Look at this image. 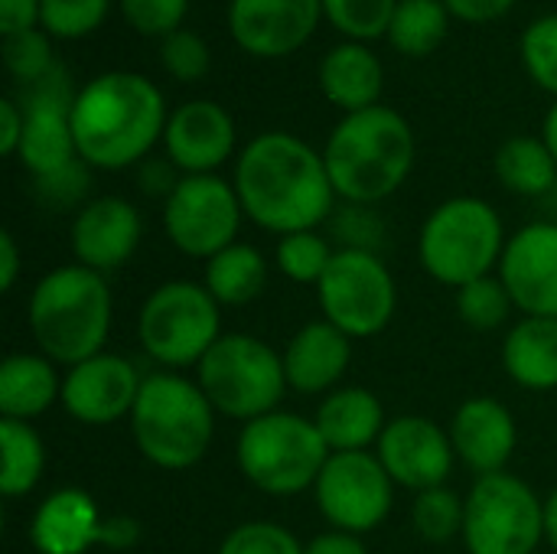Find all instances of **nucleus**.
<instances>
[{"label":"nucleus","mask_w":557,"mask_h":554,"mask_svg":"<svg viewBox=\"0 0 557 554\" xmlns=\"http://www.w3.org/2000/svg\"><path fill=\"white\" fill-rule=\"evenodd\" d=\"M235 193L245 216L274 232H313L336 212V189L323 153L287 131L248 140L235 163Z\"/></svg>","instance_id":"obj_1"},{"label":"nucleus","mask_w":557,"mask_h":554,"mask_svg":"<svg viewBox=\"0 0 557 554\" xmlns=\"http://www.w3.org/2000/svg\"><path fill=\"white\" fill-rule=\"evenodd\" d=\"M166 118L163 95L147 75L101 72L72 101L75 150L88 167L124 170L163 140Z\"/></svg>","instance_id":"obj_2"},{"label":"nucleus","mask_w":557,"mask_h":554,"mask_svg":"<svg viewBox=\"0 0 557 554\" xmlns=\"http://www.w3.org/2000/svg\"><path fill=\"white\" fill-rule=\"evenodd\" d=\"M414 153L418 144L411 124L385 104L346 114L323 147L336 196L359 206L388 199L408 180Z\"/></svg>","instance_id":"obj_3"},{"label":"nucleus","mask_w":557,"mask_h":554,"mask_svg":"<svg viewBox=\"0 0 557 554\" xmlns=\"http://www.w3.org/2000/svg\"><path fill=\"white\" fill-rule=\"evenodd\" d=\"M29 330L42 356L78 366L101 353L111 333V291L104 274L85 264L49 271L29 297Z\"/></svg>","instance_id":"obj_4"},{"label":"nucleus","mask_w":557,"mask_h":554,"mask_svg":"<svg viewBox=\"0 0 557 554\" xmlns=\"http://www.w3.org/2000/svg\"><path fill=\"white\" fill-rule=\"evenodd\" d=\"M131 434L137 451L163 470L196 467L215 434V408L202 389L183 376H147L131 411Z\"/></svg>","instance_id":"obj_5"},{"label":"nucleus","mask_w":557,"mask_h":554,"mask_svg":"<svg viewBox=\"0 0 557 554\" xmlns=\"http://www.w3.org/2000/svg\"><path fill=\"white\" fill-rule=\"evenodd\" d=\"M418 251L424 271L434 281L460 291L486 278L503 261L506 251L503 219L486 199L476 196L447 199L428 216Z\"/></svg>","instance_id":"obj_6"},{"label":"nucleus","mask_w":557,"mask_h":554,"mask_svg":"<svg viewBox=\"0 0 557 554\" xmlns=\"http://www.w3.org/2000/svg\"><path fill=\"white\" fill-rule=\"evenodd\" d=\"M330 447L310 418L271 411L238 434V467L245 480L268 496H297L317 487Z\"/></svg>","instance_id":"obj_7"},{"label":"nucleus","mask_w":557,"mask_h":554,"mask_svg":"<svg viewBox=\"0 0 557 554\" xmlns=\"http://www.w3.org/2000/svg\"><path fill=\"white\" fill-rule=\"evenodd\" d=\"M196 385L209 405L235 421H255L277 408L287 392L284 356L248 333L219 336L196 366Z\"/></svg>","instance_id":"obj_8"},{"label":"nucleus","mask_w":557,"mask_h":554,"mask_svg":"<svg viewBox=\"0 0 557 554\" xmlns=\"http://www.w3.org/2000/svg\"><path fill=\"white\" fill-rule=\"evenodd\" d=\"M137 336L147 356L166 369L199 366L219 343V300L206 284L170 281L160 284L140 307Z\"/></svg>","instance_id":"obj_9"},{"label":"nucleus","mask_w":557,"mask_h":554,"mask_svg":"<svg viewBox=\"0 0 557 554\" xmlns=\"http://www.w3.org/2000/svg\"><path fill=\"white\" fill-rule=\"evenodd\" d=\"M545 539V503L512 473L480 477L467 496L463 542L470 554H535Z\"/></svg>","instance_id":"obj_10"},{"label":"nucleus","mask_w":557,"mask_h":554,"mask_svg":"<svg viewBox=\"0 0 557 554\" xmlns=\"http://www.w3.org/2000/svg\"><path fill=\"white\" fill-rule=\"evenodd\" d=\"M323 317L343 330L349 340H366L382 333L398 304L395 278L385 261L372 251L339 248L317 284Z\"/></svg>","instance_id":"obj_11"},{"label":"nucleus","mask_w":557,"mask_h":554,"mask_svg":"<svg viewBox=\"0 0 557 554\" xmlns=\"http://www.w3.org/2000/svg\"><path fill=\"white\" fill-rule=\"evenodd\" d=\"M242 216L245 209L235 186L215 173L183 176L163 202V229L173 248L206 261L235 245Z\"/></svg>","instance_id":"obj_12"},{"label":"nucleus","mask_w":557,"mask_h":554,"mask_svg":"<svg viewBox=\"0 0 557 554\" xmlns=\"http://www.w3.org/2000/svg\"><path fill=\"white\" fill-rule=\"evenodd\" d=\"M75 95L78 91L72 88L65 69L55 65L46 78L23 85L20 98H16L26 114V127H23L16 157L36 176V183L62 176L72 167L85 163L75 150V134H72Z\"/></svg>","instance_id":"obj_13"},{"label":"nucleus","mask_w":557,"mask_h":554,"mask_svg":"<svg viewBox=\"0 0 557 554\" xmlns=\"http://www.w3.org/2000/svg\"><path fill=\"white\" fill-rule=\"evenodd\" d=\"M313 490L323 519L339 532L366 535L392 513V477L382 460L366 451L330 454Z\"/></svg>","instance_id":"obj_14"},{"label":"nucleus","mask_w":557,"mask_h":554,"mask_svg":"<svg viewBox=\"0 0 557 554\" xmlns=\"http://www.w3.org/2000/svg\"><path fill=\"white\" fill-rule=\"evenodd\" d=\"M454 441L444 428L421 415H401L379 438V460L392 483L424 493L444 487L454 470Z\"/></svg>","instance_id":"obj_15"},{"label":"nucleus","mask_w":557,"mask_h":554,"mask_svg":"<svg viewBox=\"0 0 557 554\" xmlns=\"http://www.w3.org/2000/svg\"><path fill=\"white\" fill-rule=\"evenodd\" d=\"M323 0H228L232 39L258 59H281L310 42Z\"/></svg>","instance_id":"obj_16"},{"label":"nucleus","mask_w":557,"mask_h":554,"mask_svg":"<svg viewBox=\"0 0 557 554\" xmlns=\"http://www.w3.org/2000/svg\"><path fill=\"white\" fill-rule=\"evenodd\" d=\"M140 385H144V379L124 356L98 353L69 369V376L62 379L59 402L75 421H82L88 428H101V424H114L134 411Z\"/></svg>","instance_id":"obj_17"},{"label":"nucleus","mask_w":557,"mask_h":554,"mask_svg":"<svg viewBox=\"0 0 557 554\" xmlns=\"http://www.w3.org/2000/svg\"><path fill=\"white\" fill-rule=\"evenodd\" d=\"M499 278L525 317L557 320V225L532 222L519 229L503 251Z\"/></svg>","instance_id":"obj_18"},{"label":"nucleus","mask_w":557,"mask_h":554,"mask_svg":"<svg viewBox=\"0 0 557 554\" xmlns=\"http://www.w3.org/2000/svg\"><path fill=\"white\" fill-rule=\"evenodd\" d=\"M235 140H238V131H235L232 114L222 104L206 101V98L180 104L166 118V131H163L166 157L186 176L219 170L235 153Z\"/></svg>","instance_id":"obj_19"},{"label":"nucleus","mask_w":557,"mask_h":554,"mask_svg":"<svg viewBox=\"0 0 557 554\" xmlns=\"http://www.w3.org/2000/svg\"><path fill=\"white\" fill-rule=\"evenodd\" d=\"M144 238L140 212L121 196H101L78 209L72 222V251L78 264L108 274L131 261Z\"/></svg>","instance_id":"obj_20"},{"label":"nucleus","mask_w":557,"mask_h":554,"mask_svg":"<svg viewBox=\"0 0 557 554\" xmlns=\"http://www.w3.org/2000/svg\"><path fill=\"white\" fill-rule=\"evenodd\" d=\"M450 441H454L457 457L470 470H476L480 477H490V473L506 470L516 451L519 431L506 405H499L496 398H470L457 408L450 421Z\"/></svg>","instance_id":"obj_21"},{"label":"nucleus","mask_w":557,"mask_h":554,"mask_svg":"<svg viewBox=\"0 0 557 554\" xmlns=\"http://www.w3.org/2000/svg\"><path fill=\"white\" fill-rule=\"evenodd\" d=\"M104 516L85 490L65 487L49 493L29 522V542L39 554H85L101 545Z\"/></svg>","instance_id":"obj_22"},{"label":"nucleus","mask_w":557,"mask_h":554,"mask_svg":"<svg viewBox=\"0 0 557 554\" xmlns=\"http://www.w3.org/2000/svg\"><path fill=\"white\" fill-rule=\"evenodd\" d=\"M349 359H352V346L343 330H336L330 320L307 323L294 333V340L284 349L287 389L300 395L336 392L339 379L349 369Z\"/></svg>","instance_id":"obj_23"},{"label":"nucleus","mask_w":557,"mask_h":554,"mask_svg":"<svg viewBox=\"0 0 557 554\" xmlns=\"http://www.w3.org/2000/svg\"><path fill=\"white\" fill-rule=\"evenodd\" d=\"M320 88L346 114L375 108L385 88L382 59L366 42H339L320 62Z\"/></svg>","instance_id":"obj_24"},{"label":"nucleus","mask_w":557,"mask_h":554,"mask_svg":"<svg viewBox=\"0 0 557 554\" xmlns=\"http://www.w3.org/2000/svg\"><path fill=\"white\" fill-rule=\"evenodd\" d=\"M330 454H356L379 444L385 431V408L369 389H336L330 392L313 418Z\"/></svg>","instance_id":"obj_25"},{"label":"nucleus","mask_w":557,"mask_h":554,"mask_svg":"<svg viewBox=\"0 0 557 554\" xmlns=\"http://www.w3.org/2000/svg\"><path fill=\"white\" fill-rule=\"evenodd\" d=\"M503 366L509 379L532 392L557 389V320L525 317L503 343Z\"/></svg>","instance_id":"obj_26"},{"label":"nucleus","mask_w":557,"mask_h":554,"mask_svg":"<svg viewBox=\"0 0 557 554\" xmlns=\"http://www.w3.org/2000/svg\"><path fill=\"white\" fill-rule=\"evenodd\" d=\"M62 398V382L52 369V359L16 353L0 366V415L13 421H29L52 408Z\"/></svg>","instance_id":"obj_27"},{"label":"nucleus","mask_w":557,"mask_h":554,"mask_svg":"<svg viewBox=\"0 0 557 554\" xmlns=\"http://www.w3.org/2000/svg\"><path fill=\"white\" fill-rule=\"evenodd\" d=\"M264 281H268V264L255 245L235 242L206 261V291L225 307L251 304L264 291Z\"/></svg>","instance_id":"obj_28"},{"label":"nucleus","mask_w":557,"mask_h":554,"mask_svg":"<svg viewBox=\"0 0 557 554\" xmlns=\"http://www.w3.org/2000/svg\"><path fill=\"white\" fill-rule=\"evenodd\" d=\"M496 176L509 193L542 199L557 183V160L542 137L519 134L496 150Z\"/></svg>","instance_id":"obj_29"},{"label":"nucleus","mask_w":557,"mask_h":554,"mask_svg":"<svg viewBox=\"0 0 557 554\" xmlns=\"http://www.w3.org/2000/svg\"><path fill=\"white\" fill-rule=\"evenodd\" d=\"M0 454H3L0 493L7 500H20L33 493L46 470V451L39 434L29 428V421H13V418L0 421Z\"/></svg>","instance_id":"obj_30"},{"label":"nucleus","mask_w":557,"mask_h":554,"mask_svg":"<svg viewBox=\"0 0 557 554\" xmlns=\"http://www.w3.org/2000/svg\"><path fill=\"white\" fill-rule=\"evenodd\" d=\"M450 29V10L444 0H398L388 26V42L401 56H431Z\"/></svg>","instance_id":"obj_31"},{"label":"nucleus","mask_w":557,"mask_h":554,"mask_svg":"<svg viewBox=\"0 0 557 554\" xmlns=\"http://www.w3.org/2000/svg\"><path fill=\"white\" fill-rule=\"evenodd\" d=\"M398 0H323V16L349 42H369L388 36Z\"/></svg>","instance_id":"obj_32"},{"label":"nucleus","mask_w":557,"mask_h":554,"mask_svg":"<svg viewBox=\"0 0 557 554\" xmlns=\"http://www.w3.org/2000/svg\"><path fill=\"white\" fill-rule=\"evenodd\" d=\"M411 519H414V529H418L421 539H428V542H450L457 532H463L467 500H460L447 487L424 490L414 500Z\"/></svg>","instance_id":"obj_33"},{"label":"nucleus","mask_w":557,"mask_h":554,"mask_svg":"<svg viewBox=\"0 0 557 554\" xmlns=\"http://www.w3.org/2000/svg\"><path fill=\"white\" fill-rule=\"evenodd\" d=\"M333 248L326 238H320L317 232H294V235H284L277 242V268L281 274H287L290 281L297 284H320L330 261H333Z\"/></svg>","instance_id":"obj_34"},{"label":"nucleus","mask_w":557,"mask_h":554,"mask_svg":"<svg viewBox=\"0 0 557 554\" xmlns=\"http://www.w3.org/2000/svg\"><path fill=\"white\" fill-rule=\"evenodd\" d=\"M512 297L503 284V278H480L467 287L457 291V313L467 327L473 330H496L509 320L512 313Z\"/></svg>","instance_id":"obj_35"},{"label":"nucleus","mask_w":557,"mask_h":554,"mask_svg":"<svg viewBox=\"0 0 557 554\" xmlns=\"http://www.w3.org/2000/svg\"><path fill=\"white\" fill-rule=\"evenodd\" d=\"M108 7L111 0H42L39 29L52 39H82L104 23Z\"/></svg>","instance_id":"obj_36"},{"label":"nucleus","mask_w":557,"mask_h":554,"mask_svg":"<svg viewBox=\"0 0 557 554\" xmlns=\"http://www.w3.org/2000/svg\"><path fill=\"white\" fill-rule=\"evenodd\" d=\"M519 56L532 82L548 95H557V13H545L525 26Z\"/></svg>","instance_id":"obj_37"},{"label":"nucleus","mask_w":557,"mask_h":554,"mask_svg":"<svg viewBox=\"0 0 557 554\" xmlns=\"http://www.w3.org/2000/svg\"><path fill=\"white\" fill-rule=\"evenodd\" d=\"M49 33H42L39 26L36 29H23V33H13V36H3V62L10 69V75L20 82V85H33L39 78H46L59 62L52 56V46H49Z\"/></svg>","instance_id":"obj_38"},{"label":"nucleus","mask_w":557,"mask_h":554,"mask_svg":"<svg viewBox=\"0 0 557 554\" xmlns=\"http://www.w3.org/2000/svg\"><path fill=\"white\" fill-rule=\"evenodd\" d=\"M160 62L176 82H199L212 65V52L199 33L183 26L160 39Z\"/></svg>","instance_id":"obj_39"},{"label":"nucleus","mask_w":557,"mask_h":554,"mask_svg":"<svg viewBox=\"0 0 557 554\" xmlns=\"http://www.w3.org/2000/svg\"><path fill=\"white\" fill-rule=\"evenodd\" d=\"M330 232L343 248L352 251H379L385 225L379 219V212L372 206H359V202H346L343 209H336L330 216Z\"/></svg>","instance_id":"obj_40"},{"label":"nucleus","mask_w":557,"mask_h":554,"mask_svg":"<svg viewBox=\"0 0 557 554\" xmlns=\"http://www.w3.org/2000/svg\"><path fill=\"white\" fill-rule=\"evenodd\" d=\"M117 7L131 29H137L140 36L163 39L183 29L189 0H117Z\"/></svg>","instance_id":"obj_41"},{"label":"nucleus","mask_w":557,"mask_h":554,"mask_svg":"<svg viewBox=\"0 0 557 554\" xmlns=\"http://www.w3.org/2000/svg\"><path fill=\"white\" fill-rule=\"evenodd\" d=\"M219 554H304V545L277 522H245L225 535Z\"/></svg>","instance_id":"obj_42"},{"label":"nucleus","mask_w":557,"mask_h":554,"mask_svg":"<svg viewBox=\"0 0 557 554\" xmlns=\"http://www.w3.org/2000/svg\"><path fill=\"white\" fill-rule=\"evenodd\" d=\"M180 170H176V163L170 160V157H147L144 163H140V173H137V183H140V189L147 193V196H163V199H170V193L180 186Z\"/></svg>","instance_id":"obj_43"},{"label":"nucleus","mask_w":557,"mask_h":554,"mask_svg":"<svg viewBox=\"0 0 557 554\" xmlns=\"http://www.w3.org/2000/svg\"><path fill=\"white\" fill-rule=\"evenodd\" d=\"M519 0H444L450 16L463 23H496L503 20Z\"/></svg>","instance_id":"obj_44"},{"label":"nucleus","mask_w":557,"mask_h":554,"mask_svg":"<svg viewBox=\"0 0 557 554\" xmlns=\"http://www.w3.org/2000/svg\"><path fill=\"white\" fill-rule=\"evenodd\" d=\"M23 127H26V114H23L20 101L13 95H7L0 101V153L3 157H16L20 140H23Z\"/></svg>","instance_id":"obj_45"},{"label":"nucleus","mask_w":557,"mask_h":554,"mask_svg":"<svg viewBox=\"0 0 557 554\" xmlns=\"http://www.w3.org/2000/svg\"><path fill=\"white\" fill-rule=\"evenodd\" d=\"M39 3L42 0H0V33L13 36L23 29L39 26Z\"/></svg>","instance_id":"obj_46"},{"label":"nucleus","mask_w":557,"mask_h":554,"mask_svg":"<svg viewBox=\"0 0 557 554\" xmlns=\"http://www.w3.org/2000/svg\"><path fill=\"white\" fill-rule=\"evenodd\" d=\"M140 539V526L131 516H104V529H101V545L111 552H124Z\"/></svg>","instance_id":"obj_47"},{"label":"nucleus","mask_w":557,"mask_h":554,"mask_svg":"<svg viewBox=\"0 0 557 554\" xmlns=\"http://www.w3.org/2000/svg\"><path fill=\"white\" fill-rule=\"evenodd\" d=\"M304 554H369V552H366V545L359 542V535L333 529V532H323V535H317L313 542H307V545H304Z\"/></svg>","instance_id":"obj_48"},{"label":"nucleus","mask_w":557,"mask_h":554,"mask_svg":"<svg viewBox=\"0 0 557 554\" xmlns=\"http://www.w3.org/2000/svg\"><path fill=\"white\" fill-rule=\"evenodd\" d=\"M16 274H20V251H16V242L10 232L0 235V287L10 291L16 284Z\"/></svg>","instance_id":"obj_49"},{"label":"nucleus","mask_w":557,"mask_h":554,"mask_svg":"<svg viewBox=\"0 0 557 554\" xmlns=\"http://www.w3.org/2000/svg\"><path fill=\"white\" fill-rule=\"evenodd\" d=\"M545 539H548V545L557 554V490L548 496V503H545Z\"/></svg>","instance_id":"obj_50"},{"label":"nucleus","mask_w":557,"mask_h":554,"mask_svg":"<svg viewBox=\"0 0 557 554\" xmlns=\"http://www.w3.org/2000/svg\"><path fill=\"white\" fill-rule=\"evenodd\" d=\"M542 140L548 144V150L555 153L557 160V101L548 108V114H545V127H542Z\"/></svg>","instance_id":"obj_51"},{"label":"nucleus","mask_w":557,"mask_h":554,"mask_svg":"<svg viewBox=\"0 0 557 554\" xmlns=\"http://www.w3.org/2000/svg\"><path fill=\"white\" fill-rule=\"evenodd\" d=\"M542 206L552 212V219H545V222H555L557 225V183L548 189V193H545V196H542Z\"/></svg>","instance_id":"obj_52"}]
</instances>
